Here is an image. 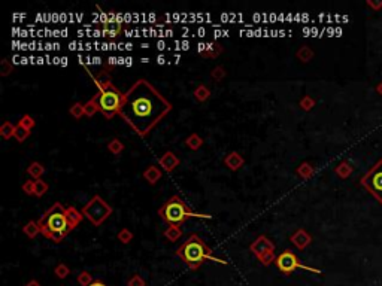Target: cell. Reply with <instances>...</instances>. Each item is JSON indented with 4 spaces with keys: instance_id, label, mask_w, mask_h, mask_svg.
<instances>
[{
    "instance_id": "obj_9",
    "label": "cell",
    "mask_w": 382,
    "mask_h": 286,
    "mask_svg": "<svg viewBox=\"0 0 382 286\" xmlns=\"http://www.w3.org/2000/svg\"><path fill=\"white\" fill-rule=\"evenodd\" d=\"M251 252L264 265H269L275 259V244L266 235H260L255 238V241L251 244Z\"/></svg>"
},
{
    "instance_id": "obj_17",
    "label": "cell",
    "mask_w": 382,
    "mask_h": 286,
    "mask_svg": "<svg viewBox=\"0 0 382 286\" xmlns=\"http://www.w3.org/2000/svg\"><path fill=\"white\" fill-rule=\"evenodd\" d=\"M185 145H187V148H190L191 151H199V149L203 146V140H202V137H200L199 134L193 133L191 136L187 137Z\"/></svg>"
},
{
    "instance_id": "obj_22",
    "label": "cell",
    "mask_w": 382,
    "mask_h": 286,
    "mask_svg": "<svg viewBox=\"0 0 382 286\" xmlns=\"http://www.w3.org/2000/svg\"><path fill=\"white\" fill-rule=\"evenodd\" d=\"M84 111H85V116H88V118H91L93 115H96L97 112H100L99 111V106H97V103L91 99V100H88L85 105H84Z\"/></svg>"
},
{
    "instance_id": "obj_7",
    "label": "cell",
    "mask_w": 382,
    "mask_h": 286,
    "mask_svg": "<svg viewBox=\"0 0 382 286\" xmlns=\"http://www.w3.org/2000/svg\"><path fill=\"white\" fill-rule=\"evenodd\" d=\"M361 185L366 186L367 191L382 203V160L378 161L370 169V172L361 179Z\"/></svg>"
},
{
    "instance_id": "obj_13",
    "label": "cell",
    "mask_w": 382,
    "mask_h": 286,
    "mask_svg": "<svg viewBox=\"0 0 382 286\" xmlns=\"http://www.w3.org/2000/svg\"><path fill=\"white\" fill-rule=\"evenodd\" d=\"M143 177L148 180V183L155 185L160 179H161V170L155 166H148L146 170L143 172Z\"/></svg>"
},
{
    "instance_id": "obj_36",
    "label": "cell",
    "mask_w": 382,
    "mask_h": 286,
    "mask_svg": "<svg viewBox=\"0 0 382 286\" xmlns=\"http://www.w3.org/2000/svg\"><path fill=\"white\" fill-rule=\"evenodd\" d=\"M312 105H314V102H312V100H309L308 97H305V99H303V100L300 102V106H302V108H303L305 111H309Z\"/></svg>"
},
{
    "instance_id": "obj_32",
    "label": "cell",
    "mask_w": 382,
    "mask_h": 286,
    "mask_svg": "<svg viewBox=\"0 0 382 286\" xmlns=\"http://www.w3.org/2000/svg\"><path fill=\"white\" fill-rule=\"evenodd\" d=\"M56 274H57V277L64 279V277L69 274V268H67V265H64V264L57 265V268H56Z\"/></svg>"
},
{
    "instance_id": "obj_6",
    "label": "cell",
    "mask_w": 382,
    "mask_h": 286,
    "mask_svg": "<svg viewBox=\"0 0 382 286\" xmlns=\"http://www.w3.org/2000/svg\"><path fill=\"white\" fill-rule=\"evenodd\" d=\"M112 207L100 195H94L82 209V215L96 227H100L112 215Z\"/></svg>"
},
{
    "instance_id": "obj_20",
    "label": "cell",
    "mask_w": 382,
    "mask_h": 286,
    "mask_svg": "<svg viewBox=\"0 0 382 286\" xmlns=\"http://www.w3.org/2000/svg\"><path fill=\"white\" fill-rule=\"evenodd\" d=\"M108 151L114 155H120L123 151H124V143L120 140V139H112L109 143H108Z\"/></svg>"
},
{
    "instance_id": "obj_18",
    "label": "cell",
    "mask_w": 382,
    "mask_h": 286,
    "mask_svg": "<svg viewBox=\"0 0 382 286\" xmlns=\"http://www.w3.org/2000/svg\"><path fill=\"white\" fill-rule=\"evenodd\" d=\"M27 173H29L35 180H38V179H41L42 174L45 173V167H44L41 163H32V164L29 166V169H27Z\"/></svg>"
},
{
    "instance_id": "obj_10",
    "label": "cell",
    "mask_w": 382,
    "mask_h": 286,
    "mask_svg": "<svg viewBox=\"0 0 382 286\" xmlns=\"http://www.w3.org/2000/svg\"><path fill=\"white\" fill-rule=\"evenodd\" d=\"M179 158L172 152V151H167L160 160H158V164L163 167V170L164 172H167V173H170V172H173L178 166H179Z\"/></svg>"
},
{
    "instance_id": "obj_15",
    "label": "cell",
    "mask_w": 382,
    "mask_h": 286,
    "mask_svg": "<svg viewBox=\"0 0 382 286\" xmlns=\"http://www.w3.org/2000/svg\"><path fill=\"white\" fill-rule=\"evenodd\" d=\"M164 237L170 241H178L182 237V229L178 225H169L167 229L164 231Z\"/></svg>"
},
{
    "instance_id": "obj_5",
    "label": "cell",
    "mask_w": 382,
    "mask_h": 286,
    "mask_svg": "<svg viewBox=\"0 0 382 286\" xmlns=\"http://www.w3.org/2000/svg\"><path fill=\"white\" fill-rule=\"evenodd\" d=\"M158 215H160V218L166 224H169V225H178V227H181L190 218L212 219V215H205V213H196V212H193L190 207L187 206V203L179 195L170 197L158 209Z\"/></svg>"
},
{
    "instance_id": "obj_3",
    "label": "cell",
    "mask_w": 382,
    "mask_h": 286,
    "mask_svg": "<svg viewBox=\"0 0 382 286\" xmlns=\"http://www.w3.org/2000/svg\"><path fill=\"white\" fill-rule=\"evenodd\" d=\"M176 255L190 267L191 270H197L208 259L224 264V265L227 264L226 261H223L220 258H215L212 255L211 247L197 234H191L190 237L185 240V243L176 250Z\"/></svg>"
},
{
    "instance_id": "obj_25",
    "label": "cell",
    "mask_w": 382,
    "mask_h": 286,
    "mask_svg": "<svg viewBox=\"0 0 382 286\" xmlns=\"http://www.w3.org/2000/svg\"><path fill=\"white\" fill-rule=\"evenodd\" d=\"M29 136H30V131H29V130H24V128H21V127H18V125H17V128H15V134H14V137L17 139V142L23 143V142H24Z\"/></svg>"
},
{
    "instance_id": "obj_14",
    "label": "cell",
    "mask_w": 382,
    "mask_h": 286,
    "mask_svg": "<svg viewBox=\"0 0 382 286\" xmlns=\"http://www.w3.org/2000/svg\"><path fill=\"white\" fill-rule=\"evenodd\" d=\"M193 96H194V99H196L199 103H203V102H206V100L211 97V90H209L206 85H199V87L194 90Z\"/></svg>"
},
{
    "instance_id": "obj_8",
    "label": "cell",
    "mask_w": 382,
    "mask_h": 286,
    "mask_svg": "<svg viewBox=\"0 0 382 286\" xmlns=\"http://www.w3.org/2000/svg\"><path fill=\"white\" fill-rule=\"evenodd\" d=\"M276 265H278V268H279L282 273H287V274L296 271L297 268H302V270H306V271H312V273H317V274L321 273L317 268H312V267H308V265L302 264V262L299 261V258H297L291 250H284V252L276 258Z\"/></svg>"
},
{
    "instance_id": "obj_12",
    "label": "cell",
    "mask_w": 382,
    "mask_h": 286,
    "mask_svg": "<svg viewBox=\"0 0 382 286\" xmlns=\"http://www.w3.org/2000/svg\"><path fill=\"white\" fill-rule=\"evenodd\" d=\"M291 241H293V244L294 246H297L299 249H305L311 241H312V238H311V235L305 231V229H299V231H296L291 237Z\"/></svg>"
},
{
    "instance_id": "obj_24",
    "label": "cell",
    "mask_w": 382,
    "mask_h": 286,
    "mask_svg": "<svg viewBox=\"0 0 382 286\" xmlns=\"http://www.w3.org/2000/svg\"><path fill=\"white\" fill-rule=\"evenodd\" d=\"M70 115L75 118V119H81L82 116H85V111H84V105L81 103H75L72 108H70Z\"/></svg>"
},
{
    "instance_id": "obj_23",
    "label": "cell",
    "mask_w": 382,
    "mask_h": 286,
    "mask_svg": "<svg viewBox=\"0 0 382 286\" xmlns=\"http://www.w3.org/2000/svg\"><path fill=\"white\" fill-rule=\"evenodd\" d=\"M18 127H21V128H24V130H32L33 127H35V119L30 116V115H24L20 121H18V124H17Z\"/></svg>"
},
{
    "instance_id": "obj_34",
    "label": "cell",
    "mask_w": 382,
    "mask_h": 286,
    "mask_svg": "<svg viewBox=\"0 0 382 286\" xmlns=\"http://www.w3.org/2000/svg\"><path fill=\"white\" fill-rule=\"evenodd\" d=\"M297 173H299L302 177H308L309 174H312V169H311L308 164H302V166H300V169L297 170Z\"/></svg>"
},
{
    "instance_id": "obj_11",
    "label": "cell",
    "mask_w": 382,
    "mask_h": 286,
    "mask_svg": "<svg viewBox=\"0 0 382 286\" xmlns=\"http://www.w3.org/2000/svg\"><path fill=\"white\" fill-rule=\"evenodd\" d=\"M224 164H226L232 172H236V170H239L241 167H244L245 160H244V157H242L239 152L233 151V152H230V154L224 158Z\"/></svg>"
},
{
    "instance_id": "obj_38",
    "label": "cell",
    "mask_w": 382,
    "mask_h": 286,
    "mask_svg": "<svg viewBox=\"0 0 382 286\" xmlns=\"http://www.w3.org/2000/svg\"><path fill=\"white\" fill-rule=\"evenodd\" d=\"M27 286H41V285H39V282H36V280H32V282H29V285Z\"/></svg>"
},
{
    "instance_id": "obj_37",
    "label": "cell",
    "mask_w": 382,
    "mask_h": 286,
    "mask_svg": "<svg viewBox=\"0 0 382 286\" xmlns=\"http://www.w3.org/2000/svg\"><path fill=\"white\" fill-rule=\"evenodd\" d=\"M90 286H106L103 282H100V280H96V282H93Z\"/></svg>"
},
{
    "instance_id": "obj_2",
    "label": "cell",
    "mask_w": 382,
    "mask_h": 286,
    "mask_svg": "<svg viewBox=\"0 0 382 286\" xmlns=\"http://www.w3.org/2000/svg\"><path fill=\"white\" fill-rule=\"evenodd\" d=\"M82 218V212L76 207H64L62 203H54L39 219L41 234L54 243H60L72 229L78 227Z\"/></svg>"
},
{
    "instance_id": "obj_27",
    "label": "cell",
    "mask_w": 382,
    "mask_h": 286,
    "mask_svg": "<svg viewBox=\"0 0 382 286\" xmlns=\"http://www.w3.org/2000/svg\"><path fill=\"white\" fill-rule=\"evenodd\" d=\"M105 30H106V33H108L111 38H115V36L121 32V26H120V24H115V23H112V24H105Z\"/></svg>"
},
{
    "instance_id": "obj_31",
    "label": "cell",
    "mask_w": 382,
    "mask_h": 286,
    "mask_svg": "<svg viewBox=\"0 0 382 286\" xmlns=\"http://www.w3.org/2000/svg\"><path fill=\"white\" fill-rule=\"evenodd\" d=\"M78 282L81 283L82 286H90L93 283V280H91V276L87 273V271H82L81 274H79V277H78Z\"/></svg>"
},
{
    "instance_id": "obj_16",
    "label": "cell",
    "mask_w": 382,
    "mask_h": 286,
    "mask_svg": "<svg viewBox=\"0 0 382 286\" xmlns=\"http://www.w3.org/2000/svg\"><path fill=\"white\" fill-rule=\"evenodd\" d=\"M15 128H17V125H14L12 122H9V121H5L3 124H2V127H0V136L3 137V139H11V137H14V134H15Z\"/></svg>"
},
{
    "instance_id": "obj_19",
    "label": "cell",
    "mask_w": 382,
    "mask_h": 286,
    "mask_svg": "<svg viewBox=\"0 0 382 286\" xmlns=\"http://www.w3.org/2000/svg\"><path fill=\"white\" fill-rule=\"evenodd\" d=\"M23 232L29 237V238H35L39 232H41V227H39V222H35V221H30L27 222V225L23 228Z\"/></svg>"
},
{
    "instance_id": "obj_1",
    "label": "cell",
    "mask_w": 382,
    "mask_h": 286,
    "mask_svg": "<svg viewBox=\"0 0 382 286\" xmlns=\"http://www.w3.org/2000/svg\"><path fill=\"white\" fill-rule=\"evenodd\" d=\"M172 108V103L152 84L139 79L126 93V105L120 116L140 137H145Z\"/></svg>"
},
{
    "instance_id": "obj_21",
    "label": "cell",
    "mask_w": 382,
    "mask_h": 286,
    "mask_svg": "<svg viewBox=\"0 0 382 286\" xmlns=\"http://www.w3.org/2000/svg\"><path fill=\"white\" fill-rule=\"evenodd\" d=\"M47 191H48V183L44 179H38L35 182V195L36 197H42Z\"/></svg>"
},
{
    "instance_id": "obj_28",
    "label": "cell",
    "mask_w": 382,
    "mask_h": 286,
    "mask_svg": "<svg viewBox=\"0 0 382 286\" xmlns=\"http://www.w3.org/2000/svg\"><path fill=\"white\" fill-rule=\"evenodd\" d=\"M312 56H314V53L308 48V47H302L299 51H297V57L300 58L302 61H309L311 58H312Z\"/></svg>"
},
{
    "instance_id": "obj_29",
    "label": "cell",
    "mask_w": 382,
    "mask_h": 286,
    "mask_svg": "<svg viewBox=\"0 0 382 286\" xmlns=\"http://www.w3.org/2000/svg\"><path fill=\"white\" fill-rule=\"evenodd\" d=\"M211 76H212L215 81H221V79L226 76V72H224V69H223L221 66H217V67L211 72Z\"/></svg>"
},
{
    "instance_id": "obj_26",
    "label": "cell",
    "mask_w": 382,
    "mask_h": 286,
    "mask_svg": "<svg viewBox=\"0 0 382 286\" xmlns=\"http://www.w3.org/2000/svg\"><path fill=\"white\" fill-rule=\"evenodd\" d=\"M117 237L120 238V241H121V243L128 244V243L131 241V238H133V232H131L128 228H123V229H120V232H118V235H117Z\"/></svg>"
},
{
    "instance_id": "obj_30",
    "label": "cell",
    "mask_w": 382,
    "mask_h": 286,
    "mask_svg": "<svg viewBox=\"0 0 382 286\" xmlns=\"http://www.w3.org/2000/svg\"><path fill=\"white\" fill-rule=\"evenodd\" d=\"M35 182L36 180L32 179V180H27L26 183H23V191L29 195H35Z\"/></svg>"
},
{
    "instance_id": "obj_35",
    "label": "cell",
    "mask_w": 382,
    "mask_h": 286,
    "mask_svg": "<svg viewBox=\"0 0 382 286\" xmlns=\"http://www.w3.org/2000/svg\"><path fill=\"white\" fill-rule=\"evenodd\" d=\"M128 286H145V282L139 276H134L128 280Z\"/></svg>"
},
{
    "instance_id": "obj_4",
    "label": "cell",
    "mask_w": 382,
    "mask_h": 286,
    "mask_svg": "<svg viewBox=\"0 0 382 286\" xmlns=\"http://www.w3.org/2000/svg\"><path fill=\"white\" fill-rule=\"evenodd\" d=\"M97 87H99V91L93 97V100L97 103L99 111L103 114V116L108 119H112L115 115L121 114L126 105V93H121L118 88H115L109 79L99 81Z\"/></svg>"
},
{
    "instance_id": "obj_33",
    "label": "cell",
    "mask_w": 382,
    "mask_h": 286,
    "mask_svg": "<svg viewBox=\"0 0 382 286\" xmlns=\"http://www.w3.org/2000/svg\"><path fill=\"white\" fill-rule=\"evenodd\" d=\"M0 72H2V75H3V76L9 75V73L12 72V66L9 64V61H8V60H3V61H2V69H0Z\"/></svg>"
}]
</instances>
